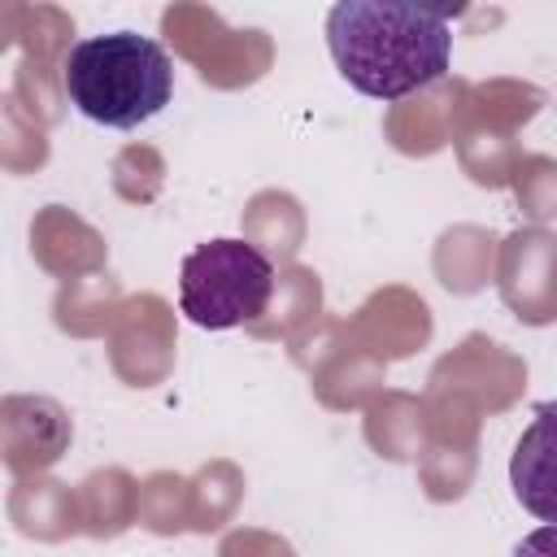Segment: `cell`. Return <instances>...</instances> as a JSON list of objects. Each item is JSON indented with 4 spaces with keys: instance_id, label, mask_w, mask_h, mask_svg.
Returning a JSON list of instances; mask_svg holds the SVG:
<instances>
[{
    "instance_id": "obj_1",
    "label": "cell",
    "mask_w": 557,
    "mask_h": 557,
    "mask_svg": "<svg viewBox=\"0 0 557 557\" xmlns=\"http://www.w3.org/2000/svg\"><path fill=\"white\" fill-rule=\"evenodd\" d=\"M326 48L348 87L370 100H400L448 74L453 26L448 13L418 4L339 0L326 13Z\"/></svg>"
},
{
    "instance_id": "obj_2",
    "label": "cell",
    "mask_w": 557,
    "mask_h": 557,
    "mask_svg": "<svg viewBox=\"0 0 557 557\" xmlns=\"http://www.w3.org/2000/svg\"><path fill=\"white\" fill-rule=\"evenodd\" d=\"M61 78L70 104L87 122L113 131H135L139 122L157 117L174 96L170 52L139 30H109L78 39L65 57Z\"/></svg>"
},
{
    "instance_id": "obj_3",
    "label": "cell",
    "mask_w": 557,
    "mask_h": 557,
    "mask_svg": "<svg viewBox=\"0 0 557 557\" xmlns=\"http://www.w3.org/2000/svg\"><path fill=\"white\" fill-rule=\"evenodd\" d=\"M274 292V265L257 244L209 239L178 265V309L205 331H231L265 313Z\"/></svg>"
},
{
    "instance_id": "obj_4",
    "label": "cell",
    "mask_w": 557,
    "mask_h": 557,
    "mask_svg": "<svg viewBox=\"0 0 557 557\" xmlns=\"http://www.w3.org/2000/svg\"><path fill=\"white\" fill-rule=\"evenodd\" d=\"M509 487L527 513L557 522V405H540L509 457Z\"/></svg>"
},
{
    "instance_id": "obj_5",
    "label": "cell",
    "mask_w": 557,
    "mask_h": 557,
    "mask_svg": "<svg viewBox=\"0 0 557 557\" xmlns=\"http://www.w3.org/2000/svg\"><path fill=\"white\" fill-rule=\"evenodd\" d=\"M513 557H557V522H544L531 535H522L513 544Z\"/></svg>"
}]
</instances>
